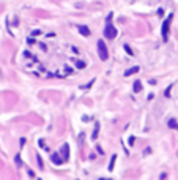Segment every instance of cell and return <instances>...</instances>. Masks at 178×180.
Wrapping results in <instances>:
<instances>
[{"label":"cell","instance_id":"obj_13","mask_svg":"<svg viewBox=\"0 0 178 180\" xmlns=\"http://www.w3.org/2000/svg\"><path fill=\"white\" fill-rule=\"evenodd\" d=\"M93 82H95V79H91V81H90V82H88V84H85V85H82V89H90V87L93 85Z\"/></svg>","mask_w":178,"mask_h":180},{"label":"cell","instance_id":"obj_14","mask_svg":"<svg viewBox=\"0 0 178 180\" xmlns=\"http://www.w3.org/2000/svg\"><path fill=\"white\" fill-rule=\"evenodd\" d=\"M125 51H126V52H128V54H129V55H133V49L129 48V46H128V44H125Z\"/></svg>","mask_w":178,"mask_h":180},{"label":"cell","instance_id":"obj_1","mask_svg":"<svg viewBox=\"0 0 178 180\" xmlns=\"http://www.w3.org/2000/svg\"><path fill=\"white\" fill-rule=\"evenodd\" d=\"M172 18H173V14H169L166 19H164V24H162V29H161V33H162V40L164 41H167L169 40V29H170V22H172Z\"/></svg>","mask_w":178,"mask_h":180},{"label":"cell","instance_id":"obj_7","mask_svg":"<svg viewBox=\"0 0 178 180\" xmlns=\"http://www.w3.org/2000/svg\"><path fill=\"white\" fill-rule=\"evenodd\" d=\"M137 71H140L139 66H133V68H129L128 71H125V76H126V78H128V76H133V74H136Z\"/></svg>","mask_w":178,"mask_h":180},{"label":"cell","instance_id":"obj_11","mask_svg":"<svg viewBox=\"0 0 178 180\" xmlns=\"http://www.w3.org/2000/svg\"><path fill=\"white\" fill-rule=\"evenodd\" d=\"M74 62H76V68H79V70H82V68H85V63L83 62H80V60H76V59H72Z\"/></svg>","mask_w":178,"mask_h":180},{"label":"cell","instance_id":"obj_19","mask_svg":"<svg viewBox=\"0 0 178 180\" xmlns=\"http://www.w3.org/2000/svg\"><path fill=\"white\" fill-rule=\"evenodd\" d=\"M112 16H114V14H112V13H109V14H107V19H106V22H110V19H112Z\"/></svg>","mask_w":178,"mask_h":180},{"label":"cell","instance_id":"obj_15","mask_svg":"<svg viewBox=\"0 0 178 180\" xmlns=\"http://www.w3.org/2000/svg\"><path fill=\"white\" fill-rule=\"evenodd\" d=\"M36 161H38L39 169H43V160H41V156H36Z\"/></svg>","mask_w":178,"mask_h":180},{"label":"cell","instance_id":"obj_4","mask_svg":"<svg viewBox=\"0 0 178 180\" xmlns=\"http://www.w3.org/2000/svg\"><path fill=\"white\" fill-rule=\"evenodd\" d=\"M50 161H52L54 164L60 166V164H63V161H65V160H63V158H61L58 153H52V155H50Z\"/></svg>","mask_w":178,"mask_h":180},{"label":"cell","instance_id":"obj_2","mask_svg":"<svg viewBox=\"0 0 178 180\" xmlns=\"http://www.w3.org/2000/svg\"><path fill=\"white\" fill-rule=\"evenodd\" d=\"M98 55L101 60H107L109 59V51H107V46L104 44V41L99 40L98 41Z\"/></svg>","mask_w":178,"mask_h":180},{"label":"cell","instance_id":"obj_8","mask_svg":"<svg viewBox=\"0 0 178 180\" xmlns=\"http://www.w3.org/2000/svg\"><path fill=\"white\" fill-rule=\"evenodd\" d=\"M133 90L136 92V93H139L140 90H142V84H140V81H136V82H134V85H133Z\"/></svg>","mask_w":178,"mask_h":180},{"label":"cell","instance_id":"obj_24","mask_svg":"<svg viewBox=\"0 0 178 180\" xmlns=\"http://www.w3.org/2000/svg\"><path fill=\"white\" fill-rule=\"evenodd\" d=\"M82 120H83V122H88V120H90V117H87V115H83V117H82Z\"/></svg>","mask_w":178,"mask_h":180},{"label":"cell","instance_id":"obj_22","mask_svg":"<svg viewBox=\"0 0 178 180\" xmlns=\"http://www.w3.org/2000/svg\"><path fill=\"white\" fill-rule=\"evenodd\" d=\"M170 89H172V85H170V87H169V89L166 90V96H167V98H169V95H170Z\"/></svg>","mask_w":178,"mask_h":180},{"label":"cell","instance_id":"obj_9","mask_svg":"<svg viewBox=\"0 0 178 180\" xmlns=\"http://www.w3.org/2000/svg\"><path fill=\"white\" fill-rule=\"evenodd\" d=\"M98 131H99V123L96 122V123H95V130H93V134H91V139H93V141L98 138Z\"/></svg>","mask_w":178,"mask_h":180},{"label":"cell","instance_id":"obj_12","mask_svg":"<svg viewBox=\"0 0 178 180\" xmlns=\"http://www.w3.org/2000/svg\"><path fill=\"white\" fill-rule=\"evenodd\" d=\"M115 160H117V155H114V156L110 158V163H109V171H112V169H114V164H115Z\"/></svg>","mask_w":178,"mask_h":180},{"label":"cell","instance_id":"obj_5","mask_svg":"<svg viewBox=\"0 0 178 180\" xmlns=\"http://www.w3.org/2000/svg\"><path fill=\"white\" fill-rule=\"evenodd\" d=\"M60 153H61V158H63L65 161L69 158V145H68V144H63V147H61V150H60Z\"/></svg>","mask_w":178,"mask_h":180},{"label":"cell","instance_id":"obj_20","mask_svg":"<svg viewBox=\"0 0 178 180\" xmlns=\"http://www.w3.org/2000/svg\"><path fill=\"white\" fill-rule=\"evenodd\" d=\"M134 141H136V138H134V136H133V138H129V145H133Z\"/></svg>","mask_w":178,"mask_h":180},{"label":"cell","instance_id":"obj_3","mask_svg":"<svg viewBox=\"0 0 178 180\" xmlns=\"http://www.w3.org/2000/svg\"><path fill=\"white\" fill-rule=\"evenodd\" d=\"M104 36H106L107 40H114V38L117 36V29L110 22H107L106 27H104Z\"/></svg>","mask_w":178,"mask_h":180},{"label":"cell","instance_id":"obj_17","mask_svg":"<svg viewBox=\"0 0 178 180\" xmlns=\"http://www.w3.org/2000/svg\"><path fill=\"white\" fill-rule=\"evenodd\" d=\"M39 35H41L39 30H33V32H32V36H39Z\"/></svg>","mask_w":178,"mask_h":180},{"label":"cell","instance_id":"obj_23","mask_svg":"<svg viewBox=\"0 0 178 180\" xmlns=\"http://www.w3.org/2000/svg\"><path fill=\"white\" fill-rule=\"evenodd\" d=\"M96 150H98V153H101V155H102V153H104V150H102V149H101V147H99V145H98V147H96Z\"/></svg>","mask_w":178,"mask_h":180},{"label":"cell","instance_id":"obj_18","mask_svg":"<svg viewBox=\"0 0 178 180\" xmlns=\"http://www.w3.org/2000/svg\"><path fill=\"white\" fill-rule=\"evenodd\" d=\"M16 164H17V166L22 164V163H21V155H16Z\"/></svg>","mask_w":178,"mask_h":180},{"label":"cell","instance_id":"obj_16","mask_svg":"<svg viewBox=\"0 0 178 180\" xmlns=\"http://www.w3.org/2000/svg\"><path fill=\"white\" fill-rule=\"evenodd\" d=\"M38 144H39V145H41V149L47 150V147H46V145H44V141H43V139H39V141H38Z\"/></svg>","mask_w":178,"mask_h":180},{"label":"cell","instance_id":"obj_6","mask_svg":"<svg viewBox=\"0 0 178 180\" xmlns=\"http://www.w3.org/2000/svg\"><path fill=\"white\" fill-rule=\"evenodd\" d=\"M77 30H79V33L82 35V36H90V29H88L87 25H79Z\"/></svg>","mask_w":178,"mask_h":180},{"label":"cell","instance_id":"obj_21","mask_svg":"<svg viewBox=\"0 0 178 180\" xmlns=\"http://www.w3.org/2000/svg\"><path fill=\"white\" fill-rule=\"evenodd\" d=\"M65 71L68 73V74H71V73H72V70H71V68H69V66H66V68H65Z\"/></svg>","mask_w":178,"mask_h":180},{"label":"cell","instance_id":"obj_10","mask_svg":"<svg viewBox=\"0 0 178 180\" xmlns=\"http://www.w3.org/2000/svg\"><path fill=\"white\" fill-rule=\"evenodd\" d=\"M169 128H172V130H178V123H177V120H173V119H170L169 120Z\"/></svg>","mask_w":178,"mask_h":180}]
</instances>
